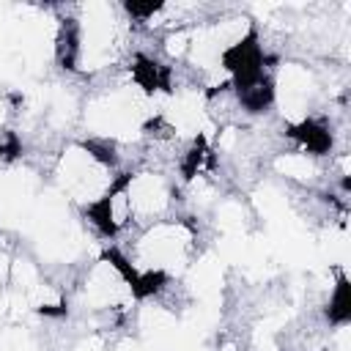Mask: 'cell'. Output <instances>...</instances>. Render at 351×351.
Masks as SVG:
<instances>
[{
	"label": "cell",
	"mask_w": 351,
	"mask_h": 351,
	"mask_svg": "<svg viewBox=\"0 0 351 351\" xmlns=\"http://www.w3.org/2000/svg\"><path fill=\"white\" fill-rule=\"evenodd\" d=\"M222 63L233 74L236 93L250 88V85H255V82H261L263 80V49L258 44V33L250 30L247 38H241L233 47H228L222 52Z\"/></svg>",
	"instance_id": "6da1fadb"
},
{
	"label": "cell",
	"mask_w": 351,
	"mask_h": 351,
	"mask_svg": "<svg viewBox=\"0 0 351 351\" xmlns=\"http://www.w3.org/2000/svg\"><path fill=\"white\" fill-rule=\"evenodd\" d=\"M291 137H296L307 151L313 154H326L332 148V134L326 126L315 121H302L299 126H291Z\"/></svg>",
	"instance_id": "7a4b0ae2"
},
{
	"label": "cell",
	"mask_w": 351,
	"mask_h": 351,
	"mask_svg": "<svg viewBox=\"0 0 351 351\" xmlns=\"http://www.w3.org/2000/svg\"><path fill=\"white\" fill-rule=\"evenodd\" d=\"M134 80H137V85L145 88V90H156V88L170 90V71H167L165 66H159L156 60L143 58V55H140L137 63H134Z\"/></svg>",
	"instance_id": "3957f363"
},
{
	"label": "cell",
	"mask_w": 351,
	"mask_h": 351,
	"mask_svg": "<svg viewBox=\"0 0 351 351\" xmlns=\"http://www.w3.org/2000/svg\"><path fill=\"white\" fill-rule=\"evenodd\" d=\"M271 99H274V88H271V82L263 77L261 82H255V85H250V88H244V90H239V101H241V107H247L250 112H263L269 104H271Z\"/></svg>",
	"instance_id": "277c9868"
},
{
	"label": "cell",
	"mask_w": 351,
	"mask_h": 351,
	"mask_svg": "<svg viewBox=\"0 0 351 351\" xmlns=\"http://www.w3.org/2000/svg\"><path fill=\"white\" fill-rule=\"evenodd\" d=\"M326 315H329L332 324H346L351 318V285H348L346 277L337 280V288H335V296L329 302Z\"/></svg>",
	"instance_id": "5b68a950"
},
{
	"label": "cell",
	"mask_w": 351,
	"mask_h": 351,
	"mask_svg": "<svg viewBox=\"0 0 351 351\" xmlns=\"http://www.w3.org/2000/svg\"><path fill=\"white\" fill-rule=\"evenodd\" d=\"M88 217L99 225V230H101L104 236H115L118 225H115V219H112V195H110V192H107L101 200H96V203L88 206Z\"/></svg>",
	"instance_id": "8992f818"
},
{
	"label": "cell",
	"mask_w": 351,
	"mask_h": 351,
	"mask_svg": "<svg viewBox=\"0 0 351 351\" xmlns=\"http://www.w3.org/2000/svg\"><path fill=\"white\" fill-rule=\"evenodd\" d=\"M159 8H162V3H126V11L132 16H137V19H145L154 11H159Z\"/></svg>",
	"instance_id": "52a82bcc"
},
{
	"label": "cell",
	"mask_w": 351,
	"mask_h": 351,
	"mask_svg": "<svg viewBox=\"0 0 351 351\" xmlns=\"http://www.w3.org/2000/svg\"><path fill=\"white\" fill-rule=\"evenodd\" d=\"M19 154V140L11 132L0 134V156H16Z\"/></svg>",
	"instance_id": "ba28073f"
}]
</instances>
